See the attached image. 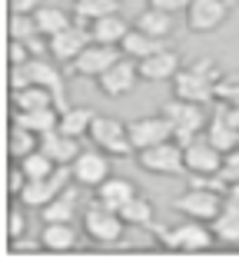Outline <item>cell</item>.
<instances>
[{"label":"cell","instance_id":"29","mask_svg":"<svg viewBox=\"0 0 239 262\" xmlns=\"http://www.w3.org/2000/svg\"><path fill=\"white\" fill-rule=\"evenodd\" d=\"M44 106H57L60 110V100H57V93L53 90H47V86H27V90H20V93H13V110H44Z\"/></svg>","mask_w":239,"mask_h":262},{"label":"cell","instance_id":"45","mask_svg":"<svg viewBox=\"0 0 239 262\" xmlns=\"http://www.w3.org/2000/svg\"><path fill=\"white\" fill-rule=\"evenodd\" d=\"M223 106H226V116H229V120H233L236 126H239V106H229V103H223Z\"/></svg>","mask_w":239,"mask_h":262},{"label":"cell","instance_id":"2","mask_svg":"<svg viewBox=\"0 0 239 262\" xmlns=\"http://www.w3.org/2000/svg\"><path fill=\"white\" fill-rule=\"evenodd\" d=\"M160 239L166 249H176V252H203L213 246L216 232L209 229V223H203V219H186L183 216V223L169 226V229H160Z\"/></svg>","mask_w":239,"mask_h":262},{"label":"cell","instance_id":"7","mask_svg":"<svg viewBox=\"0 0 239 262\" xmlns=\"http://www.w3.org/2000/svg\"><path fill=\"white\" fill-rule=\"evenodd\" d=\"M86 136H90L100 149H106L110 156H129V153H136V146L129 143V136H126V123L113 120V116H93L90 133H86Z\"/></svg>","mask_w":239,"mask_h":262},{"label":"cell","instance_id":"4","mask_svg":"<svg viewBox=\"0 0 239 262\" xmlns=\"http://www.w3.org/2000/svg\"><path fill=\"white\" fill-rule=\"evenodd\" d=\"M136 163H140V169L156 173V176H180L183 169H186L183 146L176 140H166V143H156V146H149V149H140V153H136Z\"/></svg>","mask_w":239,"mask_h":262},{"label":"cell","instance_id":"14","mask_svg":"<svg viewBox=\"0 0 239 262\" xmlns=\"http://www.w3.org/2000/svg\"><path fill=\"white\" fill-rule=\"evenodd\" d=\"M173 96L209 106V103H216V83L206 80V77H200V73L189 70V67H183V70L173 77Z\"/></svg>","mask_w":239,"mask_h":262},{"label":"cell","instance_id":"11","mask_svg":"<svg viewBox=\"0 0 239 262\" xmlns=\"http://www.w3.org/2000/svg\"><path fill=\"white\" fill-rule=\"evenodd\" d=\"M229 7L226 0H189L186 7V27L193 33H213L226 24Z\"/></svg>","mask_w":239,"mask_h":262},{"label":"cell","instance_id":"8","mask_svg":"<svg viewBox=\"0 0 239 262\" xmlns=\"http://www.w3.org/2000/svg\"><path fill=\"white\" fill-rule=\"evenodd\" d=\"M70 179H73V169H70V166H60L57 173L47 176V179H30L17 199H20L24 206H30V209H44L50 199H57L60 192L67 189V183H70Z\"/></svg>","mask_w":239,"mask_h":262},{"label":"cell","instance_id":"42","mask_svg":"<svg viewBox=\"0 0 239 262\" xmlns=\"http://www.w3.org/2000/svg\"><path fill=\"white\" fill-rule=\"evenodd\" d=\"M149 7H160V10H166V13H180V10H186L189 7V0H149Z\"/></svg>","mask_w":239,"mask_h":262},{"label":"cell","instance_id":"40","mask_svg":"<svg viewBox=\"0 0 239 262\" xmlns=\"http://www.w3.org/2000/svg\"><path fill=\"white\" fill-rule=\"evenodd\" d=\"M7 57H10V67H24V63H30V60H33V53H30V47H27L24 40H10Z\"/></svg>","mask_w":239,"mask_h":262},{"label":"cell","instance_id":"34","mask_svg":"<svg viewBox=\"0 0 239 262\" xmlns=\"http://www.w3.org/2000/svg\"><path fill=\"white\" fill-rule=\"evenodd\" d=\"M110 13H120V0H77V17H86L90 24Z\"/></svg>","mask_w":239,"mask_h":262},{"label":"cell","instance_id":"41","mask_svg":"<svg viewBox=\"0 0 239 262\" xmlns=\"http://www.w3.org/2000/svg\"><path fill=\"white\" fill-rule=\"evenodd\" d=\"M24 232H27V216L20 209H13L10 216H7V236H10V239H20Z\"/></svg>","mask_w":239,"mask_h":262},{"label":"cell","instance_id":"24","mask_svg":"<svg viewBox=\"0 0 239 262\" xmlns=\"http://www.w3.org/2000/svg\"><path fill=\"white\" fill-rule=\"evenodd\" d=\"M40 243L47 252H67L77 246V229H73V223H44Z\"/></svg>","mask_w":239,"mask_h":262},{"label":"cell","instance_id":"5","mask_svg":"<svg viewBox=\"0 0 239 262\" xmlns=\"http://www.w3.org/2000/svg\"><path fill=\"white\" fill-rule=\"evenodd\" d=\"M173 209L180 212V216H186V219H203V223L213 226V219L220 216V209H223V192L189 186L183 196L173 199Z\"/></svg>","mask_w":239,"mask_h":262},{"label":"cell","instance_id":"31","mask_svg":"<svg viewBox=\"0 0 239 262\" xmlns=\"http://www.w3.org/2000/svg\"><path fill=\"white\" fill-rule=\"evenodd\" d=\"M33 20H37V30L44 33V37H57L60 30H67V27L73 24L60 7H40V10L33 13Z\"/></svg>","mask_w":239,"mask_h":262},{"label":"cell","instance_id":"22","mask_svg":"<svg viewBox=\"0 0 239 262\" xmlns=\"http://www.w3.org/2000/svg\"><path fill=\"white\" fill-rule=\"evenodd\" d=\"M136 183L133 179H126V176H110V179H103V183L97 186V199L100 203H106V206H113V209L120 212V206H126L129 199L136 196Z\"/></svg>","mask_w":239,"mask_h":262},{"label":"cell","instance_id":"19","mask_svg":"<svg viewBox=\"0 0 239 262\" xmlns=\"http://www.w3.org/2000/svg\"><path fill=\"white\" fill-rule=\"evenodd\" d=\"M203 133H206L209 140H213V146L223 149V153H229V149L239 146V126L226 116V106H223V103L216 106V113L209 116V123H206V129H203Z\"/></svg>","mask_w":239,"mask_h":262},{"label":"cell","instance_id":"25","mask_svg":"<svg viewBox=\"0 0 239 262\" xmlns=\"http://www.w3.org/2000/svg\"><path fill=\"white\" fill-rule=\"evenodd\" d=\"M163 40L160 37H149V33H143L140 27H129V33L123 37V43H120V50L126 53L129 60H143V57H149V53H156V50H163Z\"/></svg>","mask_w":239,"mask_h":262},{"label":"cell","instance_id":"17","mask_svg":"<svg viewBox=\"0 0 239 262\" xmlns=\"http://www.w3.org/2000/svg\"><path fill=\"white\" fill-rule=\"evenodd\" d=\"M213 232L220 243H239V183L229 186L223 196V209L213 219Z\"/></svg>","mask_w":239,"mask_h":262},{"label":"cell","instance_id":"15","mask_svg":"<svg viewBox=\"0 0 239 262\" xmlns=\"http://www.w3.org/2000/svg\"><path fill=\"white\" fill-rule=\"evenodd\" d=\"M97 83H100V90H103L106 96L120 100V96L133 93V86L140 83V70H136V63L129 57H120L117 63L103 73V77H97Z\"/></svg>","mask_w":239,"mask_h":262},{"label":"cell","instance_id":"33","mask_svg":"<svg viewBox=\"0 0 239 262\" xmlns=\"http://www.w3.org/2000/svg\"><path fill=\"white\" fill-rule=\"evenodd\" d=\"M20 169L27 173V179H47V176L57 173L60 166L44 153V149H33L30 156H24V160H20Z\"/></svg>","mask_w":239,"mask_h":262},{"label":"cell","instance_id":"32","mask_svg":"<svg viewBox=\"0 0 239 262\" xmlns=\"http://www.w3.org/2000/svg\"><path fill=\"white\" fill-rule=\"evenodd\" d=\"M120 216H123L126 226H149V223H153V203L136 192L126 206H120Z\"/></svg>","mask_w":239,"mask_h":262},{"label":"cell","instance_id":"12","mask_svg":"<svg viewBox=\"0 0 239 262\" xmlns=\"http://www.w3.org/2000/svg\"><path fill=\"white\" fill-rule=\"evenodd\" d=\"M183 160H186V173H220L223 149H216L213 140L206 133H200L183 146Z\"/></svg>","mask_w":239,"mask_h":262},{"label":"cell","instance_id":"3","mask_svg":"<svg viewBox=\"0 0 239 262\" xmlns=\"http://www.w3.org/2000/svg\"><path fill=\"white\" fill-rule=\"evenodd\" d=\"M123 229H126V223H123V216L113 206L106 203H90L83 212V232L93 239V243H120Z\"/></svg>","mask_w":239,"mask_h":262},{"label":"cell","instance_id":"28","mask_svg":"<svg viewBox=\"0 0 239 262\" xmlns=\"http://www.w3.org/2000/svg\"><path fill=\"white\" fill-rule=\"evenodd\" d=\"M93 110L90 106H63L60 110V133H67V136H86L90 133V123H93Z\"/></svg>","mask_w":239,"mask_h":262},{"label":"cell","instance_id":"44","mask_svg":"<svg viewBox=\"0 0 239 262\" xmlns=\"http://www.w3.org/2000/svg\"><path fill=\"white\" fill-rule=\"evenodd\" d=\"M40 0H10V13H37Z\"/></svg>","mask_w":239,"mask_h":262},{"label":"cell","instance_id":"13","mask_svg":"<svg viewBox=\"0 0 239 262\" xmlns=\"http://www.w3.org/2000/svg\"><path fill=\"white\" fill-rule=\"evenodd\" d=\"M73 169V183L80 186H100L103 179H110V153L106 149H86V153H80L77 160L70 163Z\"/></svg>","mask_w":239,"mask_h":262},{"label":"cell","instance_id":"6","mask_svg":"<svg viewBox=\"0 0 239 262\" xmlns=\"http://www.w3.org/2000/svg\"><path fill=\"white\" fill-rule=\"evenodd\" d=\"M120 53H123L120 47L93 43V40H90V47H86L73 63H67V77H90V80H97V77H103V73L117 63Z\"/></svg>","mask_w":239,"mask_h":262},{"label":"cell","instance_id":"18","mask_svg":"<svg viewBox=\"0 0 239 262\" xmlns=\"http://www.w3.org/2000/svg\"><path fill=\"white\" fill-rule=\"evenodd\" d=\"M24 73H27V80H30V83L53 90V93H57V100H60V110L67 106V96H63V73L53 67V60L33 57L30 63H24Z\"/></svg>","mask_w":239,"mask_h":262},{"label":"cell","instance_id":"16","mask_svg":"<svg viewBox=\"0 0 239 262\" xmlns=\"http://www.w3.org/2000/svg\"><path fill=\"white\" fill-rule=\"evenodd\" d=\"M86 47H90V30L80 27V24H70L57 37H50V57L60 60V63H73Z\"/></svg>","mask_w":239,"mask_h":262},{"label":"cell","instance_id":"39","mask_svg":"<svg viewBox=\"0 0 239 262\" xmlns=\"http://www.w3.org/2000/svg\"><path fill=\"white\" fill-rule=\"evenodd\" d=\"M27 183H30V179H27V173L20 169V163L13 160V163H10V169H7V189H10V196H20Z\"/></svg>","mask_w":239,"mask_h":262},{"label":"cell","instance_id":"21","mask_svg":"<svg viewBox=\"0 0 239 262\" xmlns=\"http://www.w3.org/2000/svg\"><path fill=\"white\" fill-rule=\"evenodd\" d=\"M13 123L27 126L30 133L47 136L53 129H60V110L57 106H44V110H13Z\"/></svg>","mask_w":239,"mask_h":262},{"label":"cell","instance_id":"23","mask_svg":"<svg viewBox=\"0 0 239 262\" xmlns=\"http://www.w3.org/2000/svg\"><path fill=\"white\" fill-rule=\"evenodd\" d=\"M129 27H133V24H126L120 13H110V17H100V20H93V24H90V40H93V43L120 47L123 37L129 33Z\"/></svg>","mask_w":239,"mask_h":262},{"label":"cell","instance_id":"36","mask_svg":"<svg viewBox=\"0 0 239 262\" xmlns=\"http://www.w3.org/2000/svg\"><path fill=\"white\" fill-rule=\"evenodd\" d=\"M216 103L239 106V73H223V80L216 83Z\"/></svg>","mask_w":239,"mask_h":262},{"label":"cell","instance_id":"27","mask_svg":"<svg viewBox=\"0 0 239 262\" xmlns=\"http://www.w3.org/2000/svg\"><path fill=\"white\" fill-rule=\"evenodd\" d=\"M133 27H140V30H143V33H149V37L166 40L169 33H173V13L160 10V7H146V10H143L140 17L133 20Z\"/></svg>","mask_w":239,"mask_h":262},{"label":"cell","instance_id":"30","mask_svg":"<svg viewBox=\"0 0 239 262\" xmlns=\"http://www.w3.org/2000/svg\"><path fill=\"white\" fill-rule=\"evenodd\" d=\"M33 149H40V136L30 133L27 126H20V123H13L10 136H7V153H10V160H24V156H30Z\"/></svg>","mask_w":239,"mask_h":262},{"label":"cell","instance_id":"37","mask_svg":"<svg viewBox=\"0 0 239 262\" xmlns=\"http://www.w3.org/2000/svg\"><path fill=\"white\" fill-rule=\"evenodd\" d=\"M220 176L226 179L229 186H236V183H239V146H236V149H229V153H223Z\"/></svg>","mask_w":239,"mask_h":262},{"label":"cell","instance_id":"10","mask_svg":"<svg viewBox=\"0 0 239 262\" xmlns=\"http://www.w3.org/2000/svg\"><path fill=\"white\" fill-rule=\"evenodd\" d=\"M136 70H140V80H146V83H173V77L183 70V63L173 47H163V50L136 60Z\"/></svg>","mask_w":239,"mask_h":262},{"label":"cell","instance_id":"9","mask_svg":"<svg viewBox=\"0 0 239 262\" xmlns=\"http://www.w3.org/2000/svg\"><path fill=\"white\" fill-rule=\"evenodd\" d=\"M126 136H129V143L136 146V153H140V149H149V146H156V143L173 140V126L166 123V116H163V113L136 116V120L126 123Z\"/></svg>","mask_w":239,"mask_h":262},{"label":"cell","instance_id":"43","mask_svg":"<svg viewBox=\"0 0 239 262\" xmlns=\"http://www.w3.org/2000/svg\"><path fill=\"white\" fill-rule=\"evenodd\" d=\"M44 249V243H40V239H13V252H20V256H24V252H40Z\"/></svg>","mask_w":239,"mask_h":262},{"label":"cell","instance_id":"20","mask_svg":"<svg viewBox=\"0 0 239 262\" xmlns=\"http://www.w3.org/2000/svg\"><path fill=\"white\" fill-rule=\"evenodd\" d=\"M40 149H44V153L50 156L57 166H70V163L77 160L80 153H83L77 136H67V133H60V129H53V133L40 136Z\"/></svg>","mask_w":239,"mask_h":262},{"label":"cell","instance_id":"35","mask_svg":"<svg viewBox=\"0 0 239 262\" xmlns=\"http://www.w3.org/2000/svg\"><path fill=\"white\" fill-rule=\"evenodd\" d=\"M37 20H33V13H10V40H33L37 37Z\"/></svg>","mask_w":239,"mask_h":262},{"label":"cell","instance_id":"38","mask_svg":"<svg viewBox=\"0 0 239 262\" xmlns=\"http://www.w3.org/2000/svg\"><path fill=\"white\" fill-rule=\"evenodd\" d=\"M189 70H196L200 77L213 80V83H220V80H223V67L216 63V60H209V57H200V60H193V63H189Z\"/></svg>","mask_w":239,"mask_h":262},{"label":"cell","instance_id":"26","mask_svg":"<svg viewBox=\"0 0 239 262\" xmlns=\"http://www.w3.org/2000/svg\"><path fill=\"white\" fill-rule=\"evenodd\" d=\"M73 212H77V189L67 186L57 199H50V203L40 209V219H44V223H73Z\"/></svg>","mask_w":239,"mask_h":262},{"label":"cell","instance_id":"1","mask_svg":"<svg viewBox=\"0 0 239 262\" xmlns=\"http://www.w3.org/2000/svg\"><path fill=\"white\" fill-rule=\"evenodd\" d=\"M160 113L166 116V123L173 126V140L180 143V146H186L193 136H200L203 129H206V123H209L203 103H189V100H180V96L166 100L160 106Z\"/></svg>","mask_w":239,"mask_h":262}]
</instances>
